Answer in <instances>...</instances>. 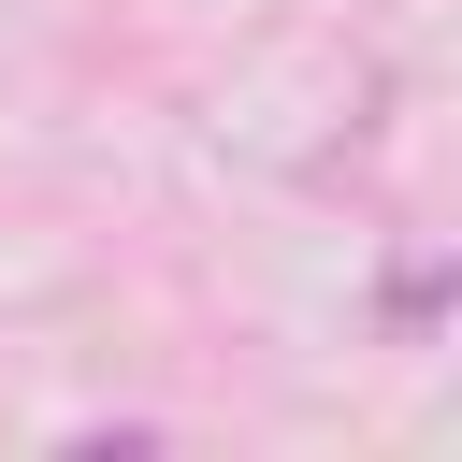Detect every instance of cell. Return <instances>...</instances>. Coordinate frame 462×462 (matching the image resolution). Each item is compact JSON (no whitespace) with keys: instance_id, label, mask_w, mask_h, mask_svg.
Segmentation results:
<instances>
[{"instance_id":"6da1fadb","label":"cell","mask_w":462,"mask_h":462,"mask_svg":"<svg viewBox=\"0 0 462 462\" xmlns=\"http://www.w3.org/2000/svg\"><path fill=\"white\" fill-rule=\"evenodd\" d=\"M433 303H448V260H404L390 274V332H433Z\"/></svg>"}]
</instances>
